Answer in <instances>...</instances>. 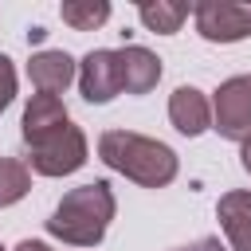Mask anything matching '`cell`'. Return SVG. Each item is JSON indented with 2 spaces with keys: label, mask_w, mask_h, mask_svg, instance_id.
I'll return each mask as SVG.
<instances>
[{
  "label": "cell",
  "mask_w": 251,
  "mask_h": 251,
  "mask_svg": "<svg viewBox=\"0 0 251 251\" xmlns=\"http://www.w3.org/2000/svg\"><path fill=\"white\" fill-rule=\"evenodd\" d=\"M27 78L39 94H63L78 78V67L67 51H35L27 63Z\"/></svg>",
  "instance_id": "30bf717a"
},
{
  "label": "cell",
  "mask_w": 251,
  "mask_h": 251,
  "mask_svg": "<svg viewBox=\"0 0 251 251\" xmlns=\"http://www.w3.org/2000/svg\"><path fill=\"white\" fill-rule=\"evenodd\" d=\"M220 227L231 243V251H251V192H224L216 204Z\"/></svg>",
  "instance_id": "8fae6325"
},
{
  "label": "cell",
  "mask_w": 251,
  "mask_h": 251,
  "mask_svg": "<svg viewBox=\"0 0 251 251\" xmlns=\"http://www.w3.org/2000/svg\"><path fill=\"white\" fill-rule=\"evenodd\" d=\"M98 157L141 188H165L176 180V169H180L176 153L165 141L133 133V129H106L98 137Z\"/></svg>",
  "instance_id": "6da1fadb"
},
{
  "label": "cell",
  "mask_w": 251,
  "mask_h": 251,
  "mask_svg": "<svg viewBox=\"0 0 251 251\" xmlns=\"http://www.w3.org/2000/svg\"><path fill=\"white\" fill-rule=\"evenodd\" d=\"M0 251H4V247H0Z\"/></svg>",
  "instance_id": "d6986e66"
},
{
  "label": "cell",
  "mask_w": 251,
  "mask_h": 251,
  "mask_svg": "<svg viewBox=\"0 0 251 251\" xmlns=\"http://www.w3.org/2000/svg\"><path fill=\"white\" fill-rule=\"evenodd\" d=\"M20 126H24V141L31 149V145L47 141L51 133H59L63 126H71V118H67V106H63L59 94H31V102L24 106Z\"/></svg>",
  "instance_id": "52a82bcc"
},
{
  "label": "cell",
  "mask_w": 251,
  "mask_h": 251,
  "mask_svg": "<svg viewBox=\"0 0 251 251\" xmlns=\"http://www.w3.org/2000/svg\"><path fill=\"white\" fill-rule=\"evenodd\" d=\"M31 188V169L20 157H0V208H12L27 196Z\"/></svg>",
  "instance_id": "4fadbf2b"
},
{
  "label": "cell",
  "mask_w": 251,
  "mask_h": 251,
  "mask_svg": "<svg viewBox=\"0 0 251 251\" xmlns=\"http://www.w3.org/2000/svg\"><path fill=\"white\" fill-rule=\"evenodd\" d=\"M78 90L90 106H102L110 98L122 94V75H118V51H106V47H94L82 55L78 63Z\"/></svg>",
  "instance_id": "8992f818"
},
{
  "label": "cell",
  "mask_w": 251,
  "mask_h": 251,
  "mask_svg": "<svg viewBox=\"0 0 251 251\" xmlns=\"http://www.w3.org/2000/svg\"><path fill=\"white\" fill-rule=\"evenodd\" d=\"M239 165H243V169L251 173V137H247V141L239 145Z\"/></svg>",
  "instance_id": "e0dca14e"
},
{
  "label": "cell",
  "mask_w": 251,
  "mask_h": 251,
  "mask_svg": "<svg viewBox=\"0 0 251 251\" xmlns=\"http://www.w3.org/2000/svg\"><path fill=\"white\" fill-rule=\"evenodd\" d=\"M173 251H231V247H224L216 235H204V239H196V243H184V247H173Z\"/></svg>",
  "instance_id": "2e32d148"
},
{
  "label": "cell",
  "mask_w": 251,
  "mask_h": 251,
  "mask_svg": "<svg viewBox=\"0 0 251 251\" xmlns=\"http://www.w3.org/2000/svg\"><path fill=\"white\" fill-rule=\"evenodd\" d=\"M114 212H118L114 188L106 180H90V184L71 188L55 204V212L47 220V231L55 239L71 243V247H98L106 227H110V220H114Z\"/></svg>",
  "instance_id": "7a4b0ae2"
},
{
  "label": "cell",
  "mask_w": 251,
  "mask_h": 251,
  "mask_svg": "<svg viewBox=\"0 0 251 251\" xmlns=\"http://www.w3.org/2000/svg\"><path fill=\"white\" fill-rule=\"evenodd\" d=\"M192 20L208 43H239L251 35V0H200Z\"/></svg>",
  "instance_id": "5b68a950"
},
{
  "label": "cell",
  "mask_w": 251,
  "mask_h": 251,
  "mask_svg": "<svg viewBox=\"0 0 251 251\" xmlns=\"http://www.w3.org/2000/svg\"><path fill=\"white\" fill-rule=\"evenodd\" d=\"M137 16H141V24L149 31L173 35L188 20V4H176V0H145V4H137Z\"/></svg>",
  "instance_id": "7c38bea8"
},
{
  "label": "cell",
  "mask_w": 251,
  "mask_h": 251,
  "mask_svg": "<svg viewBox=\"0 0 251 251\" xmlns=\"http://www.w3.org/2000/svg\"><path fill=\"white\" fill-rule=\"evenodd\" d=\"M86 165V133L78 126H63L47 141L27 149V169L39 176H71Z\"/></svg>",
  "instance_id": "3957f363"
},
{
  "label": "cell",
  "mask_w": 251,
  "mask_h": 251,
  "mask_svg": "<svg viewBox=\"0 0 251 251\" xmlns=\"http://www.w3.org/2000/svg\"><path fill=\"white\" fill-rule=\"evenodd\" d=\"M16 251H51V247L39 243V239H24V243H16Z\"/></svg>",
  "instance_id": "ac0fdd59"
},
{
  "label": "cell",
  "mask_w": 251,
  "mask_h": 251,
  "mask_svg": "<svg viewBox=\"0 0 251 251\" xmlns=\"http://www.w3.org/2000/svg\"><path fill=\"white\" fill-rule=\"evenodd\" d=\"M169 122L176 126V133L200 137L204 129H212V102L196 86H176L169 98Z\"/></svg>",
  "instance_id": "ba28073f"
},
{
  "label": "cell",
  "mask_w": 251,
  "mask_h": 251,
  "mask_svg": "<svg viewBox=\"0 0 251 251\" xmlns=\"http://www.w3.org/2000/svg\"><path fill=\"white\" fill-rule=\"evenodd\" d=\"M12 98H16V67L8 55H0V114L8 110Z\"/></svg>",
  "instance_id": "9a60e30c"
},
{
  "label": "cell",
  "mask_w": 251,
  "mask_h": 251,
  "mask_svg": "<svg viewBox=\"0 0 251 251\" xmlns=\"http://www.w3.org/2000/svg\"><path fill=\"white\" fill-rule=\"evenodd\" d=\"M212 129L239 145L251 137V75H231L220 82L212 98Z\"/></svg>",
  "instance_id": "277c9868"
},
{
  "label": "cell",
  "mask_w": 251,
  "mask_h": 251,
  "mask_svg": "<svg viewBox=\"0 0 251 251\" xmlns=\"http://www.w3.org/2000/svg\"><path fill=\"white\" fill-rule=\"evenodd\" d=\"M118 75H122V90L126 94H149L161 82V59L149 47H122L118 51Z\"/></svg>",
  "instance_id": "9c48e42d"
},
{
  "label": "cell",
  "mask_w": 251,
  "mask_h": 251,
  "mask_svg": "<svg viewBox=\"0 0 251 251\" xmlns=\"http://www.w3.org/2000/svg\"><path fill=\"white\" fill-rule=\"evenodd\" d=\"M59 16H63V24H71L75 31H94V27H102V24L110 20V4H106V0H67V4L59 8Z\"/></svg>",
  "instance_id": "5bb4252c"
}]
</instances>
